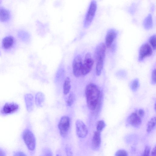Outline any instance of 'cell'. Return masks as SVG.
<instances>
[{
    "mask_svg": "<svg viewBox=\"0 0 156 156\" xmlns=\"http://www.w3.org/2000/svg\"><path fill=\"white\" fill-rule=\"evenodd\" d=\"M85 93L88 108L90 110H94L101 101L99 88L95 84L90 83L86 86Z\"/></svg>",
    "mask_w": 156,
    "mask_h": 156,
    "instance_id": "1",
    "label": "cell"
},
{
    "mask_svg": "<svg viewBox=\"0 0 156 156\" xmlns=\"http://www.w3.org/2000/svg\"><path fill=\"white\" fill-rule=\"evenodd\" d=\"M106 46L103 43L99 44L95 51L94 56L96 61V72L98 73L101 72L105 56Z\"/></svg>",
    "mask_w": 156,
    "mask_h": 156,
    "instance_id": "2",
    "label": "cell"
},
{
    "mask_svg": "<svg viewBox=\"0 0 156 156\" xmlns=\"http://www.w3.org/2000/svg\"><path fill=\"white\" fill-rule=\"evenodd\" d=\"M97 8L96 1L92 0L90 3L83 21L85 28L88 27L91 24L95 16Z\"/></svg>",
    "mask_w": 156,
    "mask_h": 156,
    "instance_id": "3",
    "label": "cell"
},
{
    "mask_svg": "<svg viewBox=\"0 0 156 156\" xmlns=\"http://www.w3.org/2000/svg\"><path fill=\"white\" fill-rule=\"evenodd\" d=\"M23 139L27 148L34 151L36 147V139L33 133L28 129H26L23 133Z\"/></svg>",
    "mask_w": 156,
    "mask_h": 156,
    "instance_id": "4",
    "label": "cell"
},
{
    "mask_svg": "<svg viewBox=\"0 0 156 156\" xmlns=\"http://www.w3.org/2000/svg\"><path fill=\"white\" fill-rule=\"evenodd\" d=\"M70 126V119L67 116H63L61 118L58 124V128L61 136L66 137Z\"/></svg>",
    "mask_w": 156,
    "mask_h": 156,
    "instance_id": "5",
    "label": "cell"
},
{
    "mask_svg": "<svg viewBox=\"0 0 156 156\" xmlns=\"http://www.w3.org/2000/svg\"><path fill=\"white\" fill-rule=\"evenodd\" d=\"M91 56V54L89 52L86 54L82 63L81 75H86L91 70L94 63V60Z\"/></svg>",
    "mask_w": 156,
    "mask_h": 156,
    "instance_id": "6",
    "label": "cell"
},
{
    "mask_svg": "<svg viewBox=\"0 0 156 156\" xmlns=\"http://www.w3.org/2000/svg\"><path fill=\"white\" fill-rule=\"evenodd\" d=\"M82 63L81 56L77 55L74 59L72 65L73 73L76 77H79L81 75Z\"/></svg>",
    "mask_w": 156,
    "mask_h": 156,
    "instance_id": "7",
    "label": "cell"
},
{
    "mask_svg": "<svg viewBox=\"0 0 156 156\" xmlns=\"http://www.w3.org/2000/svg\"><path fill=\"white\" fill-rule=\"evenodd\" d=\"M152 54V50L151 46L147 43L143 44L140 47L139 51L138 60L141 61L146 57Z\"/></svg>",
    "mask_w": 156,
    "mask_h": 156,
    "instance_id": "8",
    "label": "cell"
},
{
    "mask_svg": "<svg viewBox=\"0 0 156 156\" xmlns=\"http://www.w3.org/2000/svg\"><path fill=\"white\" fill-rule=\"evenodd\" d=\"M76 132L77 136L80 138H84L88 134L87 128L84 123L81 120L77 119L76 122Z\"/></svg>",
    "mask_w": 156,
    "mask_h": 156,
    "instance_id": "9",
    "label": "cell"
},
{
    "mask_svg": "<svg viewBox=\"0 0 156 156\" xmlns=\"http://www.w3.org/2000/svg\"><path fill=\"white\" fill-rule=\"evenodd\" d=\"M19 105L14 102L6 103L1 110V113L4 115H9L16 112L19 109Z\"/></svg>",
    "mask_w": 156,
    "mask_h": 156,
    "instance_id": "10",
    "label": "cell"
},
{
    "mask_svg": "<svg viewBox=\"0 0 156 156\" xmlns=\"http://www.w3.org/2000/svg\"><path fill=\"white\" fill-rule=\"evenodd\" d=\"M117 31L115 29H111L109 30L107 33L105 37V46L109 48L116 37Z\"/></svg>",
    "mask_w": 156,
    "mask_h": 156,
    "instance_id": "11",
    "label": "cell"
},
{
    "mask_svg": "<svg viewBox=\"0 0 156 156\" xmlns=\"http://www.w3.org/2000/svg\"><path fill=\"white\" fill-rule=\"evenodd\" d=\"M127 121L132 126L137 127L140 125L142 122V120L137 113H132L128 117Z\"/></svg>",
    "mask_w": 156,
    "mask_h": 156,
    "instance_id": "12",
    "label": "cell"
},
{
    "mask_svg": "<svg viewBox=\"0 0 156 156\" xmlns=\"http://www.w3.org/2000/svg\"><path fill=\"white\" fill-rule=\"evenodd\" d=\"M101 142V133L96 131L94 132L91 144L93 148L97 149L99 147Z\"/></svg>",
    "mask_w": 156,
    "mask_h": 156,
    "instance_id": "13",
    "label": "cell"
},
{
    "mask_svg": "<svg viewBox=\"0 0 156 156\" xmlns=\"http://www.w3.org/2000/svg\"><path fill=\"white\" fill-rule=\"evenodd\" d=\"M25 100L27 110L29 112H31L34 106L33 95L30 94H26L25 96Z\"/></svg>",
    "mask_w": 156,
    "mask_h": 156,
    "instance_id": "14",
    "label": "cell"
},
{
    "mask_svg": "<svg viewBox=\"0 0 156 156\" xmlns=\"http://www.w3.org/2000/svg\"><path fill=\"white\" fill-rule=\"evenodd\" d=\"M44 100V95L43 93L39 92L36 94L35 97V102L37 106L39 107H42Z\"/></svg>",
    "mask_w": 156,
    "mask_h": 156,
    "instance_id": "15",
    "label": "cell"
},
{
    "mask_svg": "<svg viewBox=\"0 0 156 156\" xmlns=\"http://www.w3.org/2000/svg\"><path fill=\"white\" fill-rule=\"evenodd\" d=\"M14 42V38L12 37H6L2 41V46L5 49H9L12 47Z\"/></svg>",
    "mask_w": 156,
    "mask_h": 156,
    "instance_id": "16",
    "label": "cell"
},
{
    "mask_svg": "<svg viewBox=\"0 0 156 156\" xmlns=\"http://www.w3.org/2000/svg\"><path fill=\"white\" fill-rule=\"evenodd\" d=\"M143 25L144 28L146 30H149L153 27L152 18L151 14H149L144 19Z\"/></svg>",
    "mask_w": 156,
    "mask_h": 156,
    "instance_id": "17",
    "label": "cell"
},
{
    "mask_svg": "<svg viewBox=\"0 0 156 156\" xmlns=\"http://www.w3.org/2000/svg\"><path fill=\"white\" fill-rule=\"evenodd\" d=\"M10 17V13L7 9L0 7V21L4 22L8 20Z\"/></svg>",
    "mask_w": 156,
    "mask_h": 156,
    "instance_id": "18",
    "label": "cell"
},
{
    "mask_svg": "<svg viewBox=\"0 0 156 156\" xmlns=\"http://www.w3.org/2000/svg\"><path fill=\"white\" fill-rule=\"evenodd\" d=\"M71 81L68 77L65 79L63 85V93L65 95L68 94L71 89Z\"/></svg>",
    "mask_w": 156,
    "mask_h": 156,
    "instance_id": "19",
    "label": "cell"
},
{
    "mask_svg": "<svg viewBox=\"0 0 156 156\" xmlns=\"http://www.w3.org/2000/svg\"><path fill=\"white\" fill-rule=\"evenodd\" d=\"M156 117L152 118L148 122L147 126V132H150L156 126Z\"/></svg>",
    "mask_w": 156,
    "mask_h": 156,
    "instance_id": "20",
    "label": "cell"
},
{
    "mask_svg": "<svg viewBox=\"0 0 156 156\" xmlns=\"http://www.w3.org/2000/svg\"><path fill=\"white\" fill-rule=\"evenodd\" d=\"M75 99V95L73 93H71L69 95L68 99L66 101V105L67 106H70L73 103Z\"/></svg>",
    "mask_w": 156,
    "mask_h": 156,
    "instance_id": "21",
    "label": "cell"
},
{
    "mask_svg": "<svg viewBox=\"0 0 156 156\" xmlns=\"http://www.w3.org/2000/svg\"><path fill=\"white\" fill-rule=\"evenodd\" d=\"M105 124L103 120L99 121L97 123L96 126L97 131L101 132L105 126Z\"/></svg>",
    "mask_w": 156,
    "mask_h": 156,
    "instance_id": "22",
    "label": "cell"
},
{
    "mask_svg": "<svg viewBox=\"0 0 156 156\" xmlns=\"http://www.w3.org/2000/svg\"><path fill=\"white\" fill-rule=\"evenodd\" d=\"M139 82L138 79L134 80L132 82L131 84V89L133 91H136L138 87Z\"/></svg>",
    "mask_w": 156,
    "mask_h": 156,
    "instance_id": "23",
    "label": "cell"
},
{
    "mask_svg": "<svg viewBox=\"0 0 156 156\" xmlns=\"http://www.w3.org/2000/svg\"><path fill=\"white\" fill-rule=\"evenodd\" d=\"M149 43L154 50L156 48V35H153L149 39Z\"/></svg>",
    "mask_w": 156,
    "mask_h": 156,
    "instance_id": "24",
    "label": "cell"
},
{
    "mask_svg": "<svg viewBox=\"0 0 156 156\" xmlns=\"http://www.w3.org/2000/svg\"><path fill=\"white\" fill-rule=\"evenodd\" d=\"M115 156H128V154L125 150H120L116 152Z\"/></svg>",
    "mask_w": 156,
    "mask_h": 156,
    "instance_id": "25",
    "label": "cell"
},
{
    "mask_svg": "<svg viewBox=\"0 0 156 156\" xmlns=\"http://www.w3.org/2000/svg\"><path fill=\"white\" fill-rule=\"evenodd\" d=\"M151 82L153 84H155L156 83V70L155 69H154L152 72L151 76Z\"/></svg>",
    "mask_w": 156,
    "mask_h": 156,
    "instance_id": "26",
    "label": "cell"
},
{
    "mask_svg": "<svg viewBox=\"0 0 156 156\" xmlns=\"http://www.w3.org/2000/svg\"><path fill=\"white\" fill-rule=\"evenodd\" d=\"M150 148L147 146L146 147L142 156H150Z\"/></svg>",
    "mask_w": 156,
    "mask_h": 156,
    "instance_id": "27",
    "label": "cell"
},
{
    "mask_svg": "<svg viewBox=\"0 0 156 156\" xmlns=\"http://www.w3.org/2000/svg\"><path fill=\"white\" fill-rule=\"evenodd\" d=\"M65 151L67 156H73L71 149L69 147H66Z\"/></svg>",
    "mask_w": 156,
    "mask_h": 156,
    "instance_id": "28",
    "label": "cell"
},
{
    "mask_svg": "<svg viewBox=\"0 0 156 156\" xmlns=\"http://www.w3.org/2000/svg\"><path fill=\"white\" fill-rule=\"evenodd\" d=\"M14 156H27L23 152L21 151L16 152L14 154Z\"/></svg>",
    "mask_w": 156,
    "mask_h": 156,
    "instance_id": "29",
    "label": "cell"
},
{
    "mask_svg": "<svg viewBox=\"0 0 156 156\" xmlns=\"http://www.w3.org/2000/svg\"><path fill=\"white\" fill-rule=\"evenodd\" d=\"M138 115L140 117H142L144 115V112L142 109H140L138 112Z\"/></svg>",
    "mask_w": 156,
    "mask_h": 156,
    "instance_id": "30",
    "label": "cell"
},
{
    "mask_svg": "<svg viewBox=\"0 0 156 156\" xmlns=\"http://www.w3.org/2000/svg\"><path fill=\"white\" fill-rule=\"evenodd\" d=\"M44 156H52V153L51 151L48 150L45 152Z\"/></svg>",
    "mask_w": 156,
    "mask_h": 156,
    "instance_id": "31",
    "label": "cell"
},
{
    "mask_svg": "<svg viewBox=\"0 0 156 156\" xmlns=\"http://www.w3.org/2000/svg\"><path fill=\"white\" fill-rule=\"evenodd\" d=\"M156 147L155 146L154 148H153V149L152 151L151 156H156Z\"/></svg>",
    "mask_w": 156,
    "mask_h": 156,
    "instance_id": "32",
    "label": "cell"
},
{
    "mask_svg": "<svg viewBox=\"0 0 156 156\" xmlns=\"http://www.w3.org/2000/svg\"><path fill=\"white\" fill-rule=\"evenodd\" d=\"M0 156H6L5 154L3 151L0 148Z\"/></svg>",
    "mask_w": 156,
    "mask_h": 156,
    "instance_id": "33",
    "label": "cell"
},
{
    "mask_svg": "<svg viewBox=\"0 0 156 156\" xmlns=\"http://www.w3.org/2000/svg\"><path fill=\"white\" fill-rule=\"evenodd\" d=\"M56 156H61L60 155H59L58 154H57Z\"/></svg>",
    "mask_w": 156,
    "mask_h": 156,
    "instance_id": "34",
    "label": "cell"
}]
</instances>
